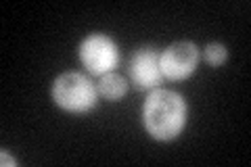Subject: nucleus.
<instances>
[{
	"label": "nucleus",
	"instance_id": "f257e3e1",
	"mask_svg": "<svg viewBox=\"0 0 251 167\" xmlns=\"http://www.w3.org/2000/svg\"><path fill=\"white\" fill-rule=\"evenodd\" d=\"M188 119V105L182 94L166 88L149 92L143 105V125L153 140L170 142L182 134Z\"/></svg>",
	"mask_w": 251,
	"mask_h": 167
},
{
	"label": "nucleus",
	"instance_id": "39448f33",
	"mask_svg": "<svg viewBox=\"0 0 251 167\" xmlns=\"http://www.w3.org/2000/svg\"><path fill=\"white\" fill-rule=\"evenodd\" d=\"M128 75L130 84H134L136 90H155L161 88L163 84V73L159 65V50H155L153 46H143V48L134 50L130 57L128 65Z\"/></svg>",
	"mask_w": 251,
	"mask_h": 167
},
{
	"label": "nucleus",
	"instance_id": "7ed1b4c3",
	"mask_svg": "<svg viewBox=\"0 0 251 167\" xmlns=\"http://www.w3.org/2000/svg\"><path fill=\"white\" fill-rule=\"evenodd\" d=\"M77 54H80V61L86 71L97 77L115 71L122 59L115 40L107 34H100V31H92L86 36L80 42Z\"/></svg>",
	"mask_w": 251,
	"mask_h": 167
},
{
	"label": "nucleus",
	"instance_id": "f03ea898",
	"mask_svg": "<svg viewBox=\"0 0 251 167\" xmlns=\"http://www.w3.org/2000/svg\"><path fill=\"white\" fill-rule=\"evenodd\" d=\"M50 94L54 105L74 115H86L99 105L97 84L80 71H65L54 77Z\"/></svg>",
	"mask_w": 251,
	"mask_h": 167
},
{
	"label": "nucleus",
	"instance_id": "423d86ee",
	"mask_svg": "<svg viewBox=\"0 0 251 167\" xmlns=\"http://www.w3.org/2000/svg\"><path fill=\"white\" fill-rule=\"evenodd\" d=\"M97 90H99V96H103L107 100H122L126 96V92H128V82H126V77L115 73H105L99 77L97 82Z\"/></svg>",
	"mask_w": 251,
	"mask_h": 167
},
{
	"label": "nucleus",
	"instance_id": "6e6552de",
	"mask_svg": "<svg viewBox=\"0 0 251 167\" xmlns=\"http://www.w3.org/2000/svg\"><path fill=\"white\" fill-rule=\"evenodd\" d=\"M0 163H2V165H11V167H15V165H17V161H15V159H13L9 153H6L4 148L0 150Z\"/></svg>",
	"mask_w": 251,
	"mask_h": 167
},
{
	"label": "nucleus",
	"instance_id": "20e7f679",
	"mask_svg": "<svg viewBox=\"0 0 251 167\" xmlns=\"http://www.w3.org/2000/svg\"><path fill=\"white\" fill-rule=\"evenodd\" d=\"M201 50L191 40H180V42L170 44L166 50L159 52L161 73L172 82H184L191 77L199 67Z\"/></svg>",
	"mask_w": 251,
	"mask_h": 167
},
{
	"label": "nucleus",
	"instance_id": "0eeeda50",
	"mask_svg": "<svg viewBox=\"0 0 251 167\" xmlns=\"http://www.w3.org/2000/svg\"><path fill=\"white\" fill-rule=\"evenodd\" d=\"M203 59H205V63L211 67H220L228 61V48L220 42H211L205 46V50H203Z\"/></svg>",
	"mask_w": 251,
	"mask_h": 167
}]
</instances>
